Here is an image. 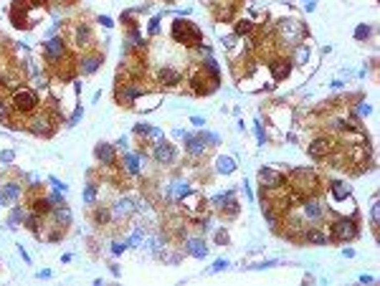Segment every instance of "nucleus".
<instances>
[{
	"label": "nucleus",
	"instance_id": "obj_29",
	"mask_svg": "<svg viewBox=\"0 0 380 286\" xmlns=\"http://www.w3.org/2000/svg\"><path fill=\"white\" fill-rule=\"evenodd\" d=\"M304 240H309V243H320V246H325V243H327V236H325L322 231H317V228H312V231H304Z\"/></svg>",
	"mask_w": 380,
	"mask_h": 286
},
{
	"label": "nucleus",
	"instance_id": "obj_18",
	"mask_svg": "<svg viewBox=\"0 0 380 286\" xmlns=\"http://www.w3.org/2000/svg\"><path fill=\"white\" fill-rule=\"evenodd\" d=\"M132 213H135V197H122V200L114 203V210H111V215H114L117 221H124Z\"/></svg>",
	"mask_w": 380,
	"mask_h": 286
},
{
	"label": "nucleus",
	"instance_id": "obj_14",
	"mask_svg": "<svg viewBox=\"0 0 380 286\" xmlns=\"http://www.w3.org/2000/svg\"><path fill=\"white\" fill-rule=\"evenodd\" d=\"M279 31H281L284 41H289V43H297L302 38V33H304L302 26L294 23V20H279Z\"/></svg>",
	"mask_w": 380,
	"mask_h": 286
},
{
	"label": "nucleus",
	"instance_id": "obj_43",
	"mask_svg": "<svg viewBox=\"0 0 380 286\" xmlns=\"http://www.w3.org/2000/svg\"><path fill=\"white\" fill-rule=\"evenodd\" d=\"M81 114H84V109H81V106H76V109H74V114H71V119H69V127H74V124L81 119Z\"/></svg>",
	"mask_w": 380,
	"mask_h": 286
},
{
	"label": "nucleus",
	"instance_id": "obj_27",
	"mask_svg": "<svg viewBox=\"0 0 380 286\" xmlns=\"http://www.w3.org/2000/svg\"><path fill=\"white\" fill-rule=\"evenodd\" d=\"M23 221H26V210L20 208V205H15L13 213H10V218H8V228H18Z\"/></svg>",
	"mask_w": 380,
	"mask_h": 286
},
{
	"label": "nucleus",
	"instance_id": "obj_50",
	"mask_svg": "<svg viewBox=\"0 0 380 286\" xmlns=\"http://www.w3.org/2000/svg\"><path fill=\"white\" fill-rule=\"evenodd\" d=\"M274 263H276V261H264V263H256V266H254V269H271V266H274Z\"/></svg>",
	"mask_w": 380,
	"mask_h": 286
},
{
	"label": "nucleus",
	"instance_id": "obj_2",
	"mask_svg": "<svg viewBox=\"0 0 380 286\" xmlns=\"http://www.w3.org/2000/svg\"><path fill=\"white\" fill-rule=\"evenodd\" d=\"M10 109L15 114H31L38 109V94L33 89H15L10 99Z\"/></svg>",
	"mask_w": 380,
	"mask_h": 286
},
{
	"label": "nucleus",
	"instance_id": "obj_28",
	"mask_svg": "<svg viewBox=\"0 0 380 286\" xmlns=\"http://www.w3.org/2000/svg\"><path fill=\"white\" fill-rule=\"evenodd\" d=\"M54 210V205L49 203V197H36L33 200V213H38V215H49Z\"/></svg>",
	"mask_w": 380,
	"mask_h": 286
},
{
	"label": "nucleus",
	"instance_id": "obj_36",
	"mask_svg": "<svg viewBox=\"0 0 380 286\" xmlns=\"http://www.w3.org/2000/svg\"><path fill=\"white\" fill-rule=\"evenodd\" d=\"M254 132H256V140H259V144H266V132H264L261 122H254Z\"/></svg>",
	"mask_w": 380,
	"mask_h": 286
},
{
	"label": "nucleus",
	"instance_id": "obj_32",
	"mask_svg": "<svg viewBox=\"0 0 380 286\" xmlns=\"http://www.w3.org/2000/svg\"><path fill=\"white\" fill-rule=\"evenodd\" d=\"M251 31H254L251 20H238V23H236V36H249Z\"/></svg>",
	"mask_w": 380,
	"mask_h": 286
},
{
	"label": "nucleus",
	"instance_id": "obj_40",
	"mask_svg": "<svg viewBox=\"0 0 380 286\" xmlns=\"http://www.w3.org/2000/svg\"><path fill=\"white\" fill-rule=\"evenodd\" d=\"M135 135L137 137H147L150 135V124H135Z\"/></svg>",
	"mask_w": 380,
	"mask_h": 286
},
{
	"label": "nucleus",
	"instance_id": "obj_10",
	"mask_svg": "<svg viewBox=\"0 0 380 286\" xmlns=\"http://www.w3.org/2000/svg\"><path fill=\"white\" fill-rule=\"evenodd\" d=\"M302 215L307 218V221H322L325 218V205L320 200H315V197H307V200L302 203Z\"/></svg>",
	"mask_w": 380,
	"mask_h": 286
},
{
	"label": "nucleus",
	"instance_id": "obj_8",
	"mask_svg": "<svg viewBox=\"0 0 380 286\" xmlns=\"http://www.w3.org/2000/svg\"><path fill=\"white\" fill-rule=\"evenodd\" d=\"M259 180H261V188H264V190H279V188H284V185H286L284 175H281V172H276V170H271V167H264V170H259Z\"/></svg>",
	"mask_w": 380,
	"mask_h": 286
},
{
	"label": "nucleus",
	"instance_id": "obj_17",
	"mask_svg": "<svg viewBox=\"0 0 380 286\" xmlns=\"http://www.w3.org/2000/svg\"><path fill=\"white\" fill-rule=\"evenodd\" d=\"M213 205H218L223 213H228V215H236V213H238V203H236L233 192H223V195H216V197H213Z\"/></svg>",
	"mask_w": 380,
	"mask_h": 286
},
{
	"label": "nucleus",
	"instance_id": "obj_5",
	"mask_svg": "<svg viewBox=\"0 0 380 286\" xmlns=\"http://www.w3.org/2000/svg\"><path fill=\"white\" fill-rule=\"evenodd\" d=\"M332 236L337 240H352L357 236V223L352 218H337V221L332 223Z\"/></svg>",
	"mask_w": 380,
	"mask_h": 286
},
{
	"label": "nucleus",
	"instance_id": "obj_42",
	"mask_svg": "<svg viewBox=\"0 0 380 286\" xmlns=\"http://www.w3.org/2000/svg\"><path fill=\"white\" fill-rule=\"evenodd\" d=\"M160 33V18H152L150 20V36H158Z\"/></svg>",
	"mask_w": 380,
	"mask_h": 286
},
{
	"label": "nucleus",
	"instance_id": "obj_44",
	"mask_svg": "<svg viewBox=\"0 0 380 286\" xmlns=\"http://www.w3.org/2000/svg\"><path fill=\"white\" fill-rule=\"evenodd\" d=\"M49 203H51V205H54V208H56V205H61V203H63V197H61V192H58V190H56V192H54V195H49Z\"/></svg>",
	"mask_w": 380,
	"mask_h": 286
},
{
	"label": "nucleus",
	"instance_id": "obj_19",
	"mask_svg": "<svg viewBox=\"0 0 380 286\" xmlns=\"http://www.w3.org/2000/svg\"><path fill=\"white\" fill-rule=\"evenodd\" d=\"M94 155H97V160L104 165V167H109V165H114V144H107V142H99L97 144V149H94Z\"/></svg>",
	"mask_w": 380,
	"mask_h": 286
},
{
	"label": "nucleus",
	"instance_id": "obj_24",
	"mask_svg": "<svg viewBox=\"0 0 380 286\" xmlns=\"http://www.w3.org/2000/svg\"><path fill=\"white\" fill-rule=\"evenodd\" d=\"M20 192H23V190H20L18 183H5L3 185V197H5L8 203H18L20 200Z\"/></svg>",
	"mask_w": 380,
	"mask_h": 286
},
{
	"label": "nucleus",
	"instance_id": "obj_41",
	"mask_svg": "<svg viewBox=\"0 0 380 286\" xmlns=\"http://www.w3.org/2000/svg\"><path fill=\"white\" fill-rule=\"evenodd\" d=\"M368 114H370V104L360 101V104H357V117H368Z\"/></svg>",
	"mask_w": 380,
	"mask_h": 286
},
{
	"label": "nucleus",
	"instance_id": "obj_25",
	"mask_svg": "<svg viewBox=\"0 0 380 286\" xmlns=\"http://www.w3.org/2000/svg\"><path fill=\"white\" fill-rule=\"evenodd\" d=\"M190 192H193V188H190L188 183H180V180H177V183L170 185V195L175 197V200H183V197H188Z\"/></svg>",
	"mask_w": 380,
	"mask_h": 286
},
{
	"label": "nucleus",
	"instance_id": "obj_9",
	"mask_svg": "<svg viewBox=\"0 0 380 286\" xmlns=\"http://www.w3.org/2000/svg\"><path fill=\"white\" fill-rule=\"evenodd\" d=\"M334 149V140L332 137H317L315 142L309 144V155L315 160H322V157H329Z\"/></svg>",
	"mask_w": 380,
	"mask_h": 286
},
{
	"label": "nucleus",
	"instance_id": "obj_20",
	"mask_svg": "<svg viewBox=\"0 0 380 286\" xmlns=\"http://www.w3.org/2000/svg\"><path fill=\"white\" fill-rule=\"evenodd\" d=\"M185 142H188V152H190L193 157L206 155V147H208V144H206V137H203V135H195V137H193V135H188V137H185Z\"/></svg>",
	"mask_w": 380,
	"mask_h": 286
},
{
	"label": "nucleus",
	"instance_id": "obj_51",
	"mask_svg": "<svg viewBox=\"0 0 380 286\" xmlns=\"http://www.w3.org/2000/svg\"><path fill=\"white\" fill-rule=\"evenodd\" d=\"M190 122H193L195 127H203V124H206V119H203V117H193Z\"/></svg>",
	"mask_w": 380,
	"mask_h": 286
},
{
	"label": "nucleus",
	"instance_id": "obj_4",
	"mask_svg": "<svg viewBox=\"0 0 380 286\" xmlns=\"http://www.w3.org/2000/svg\"><path fill=\"white\" fill-rule=\"evenodd\" d=\"M142 94H145V86L140 81H124V84L119 81L117 84V101L122 106H132Z\"/></svg>",
	"mask_w": 380,
	"mask_h": 286
},
{
	"label": "nucleus",
	"instance_id": "obj_47",
	"mask_svg": "<svg viewBox=\"0 0 380 286\" xmlns=\"http://www.w3.org/2000/svg\"><path fill=\"white\" fill-rule=\"evenodd\" d=\"M13 157H15V155H13L10 149H3V152H0V162H13Z\"/></svg>",
	"mask_w": 380,
	"mask_h": 286
},
{
	"label": "nucleus",
	"instance_id": "obj_11",
	"mask_svg": "<svg viewBox=\"0 0 380 286\" xmlns=\"http://www.w3.org/2000/svg\"><path fill=\"white\" fill-rule=\"evenodd\" d=\"M71 36H74V46L76 48H89L92 46V28H89L86 23H74Z\"/></svg>",
	"mask_w": 380,
	"mask_h": 286
},
{
	"label": "nucleus",
	"instance_id": "obj_48",
	"mask_svg": "<svg viewBox=\"0 0 380 286\" xmlns=\"http://www.w3.org/2000/svg\"><path fill=\"white\" fill-rule=\"evenodd\" d=\"M302 5H304V10H307V13H312V10L317 8V0H302Z\"/></svg>",
	"mask_w": 380,
	"mask_h": 286
},
{
	"label": "nucleus",
	"instance_id": "obj_34",
	"mask_svg": "<svg viewBox=\"0 0 380 286\" xmlns=\"http://www.w3.org/2000/svg\"><path fill=\"white\" fill-rule=\"evenodd\" d=\"M109 215H111V213H109L107 208H97V210H94V223H99V226H104V223L109 221Z\"/></svg>",
	"mask_w": 380,
	"mask_h": 286
},
{
	"label": "nucleus",
	"instance_id": "obj_31",
	"mask_svg": "<svg viewBox=\"0 0 380 286\" xmlns=\"http://www.w3.org/2000/svg\"><path fill=\"white\" fill-rule=\"evenodd\" d=\"M307 58H309V51H307V46H297L292 63H297V66H304V63H307Z\"/></svg>",
	"mask_w": 380,
	"mask_h": 286
},
{
	"label": "nucleus",
	"instance_id": "obj_3",
	"mask_svg": "<svg viewBox=\"0 0 380 286\" xmlns=\"http://www.w3.org/2000/svg\"><path fill=\"white\" fill-rule=\"evenodd\" d=\"M317 185H320V180H317V175L312 172L309 167H297V170L292 172V188H294L297 192L312 195V192L317 190Z\"/></svg>",
	"mask_w": 380,
	"mask_h": 286
},
{
	"label": "nucleus",
	"instance_id": "obj_23",
	"mask_svg": "<svg viewBox=\"0 0 380 286\" xmlns=\"http://www.w3.org/2000/svg\"><path fill=\"white\" fill-rule=\"evenodd\" d=\"M185 251H188L190 256H195V258H206V256H208V248H206V243H203L200 238L185 240Z\"/></svg>",
	"mask_w": 380,
	"mask_h": 286
},
{
	"label": "nucleus",
	"instance_id": "obj_7",
	"mask_svg": "<svg viewBox=\"0 0 380 286\" xmlns=\"http://www.w3.org/2000/svg\"><path fill=\"white\" fill-rule=\"evenodd\" d=\"M152 157H155V162H158V165H172L175 157H177V152L165 140H158V142H155V147H152Z\"/></svg>",
	"mask_w": 380,
	"mask_h": 286
},
{
	"label": "nucleus",
	"instance_id": "obj_38",
	"mask_svg": "<svg viewBox=\"0 0 380 286\" xmlns=\"http://www.w3.org/2000/svg\"><path fill=\"white\" fill-rule=\"evenodd\" d=\"M226 266H228V261H226V258H218L213 266H211V274H218V271H223Z\"/></svg>",
	"mask_w": 380,
	"mask_h": 286
},
{
	"label": "nucleus",
	"instance_id": "obj_56",
	"mask_svg": "<svg viewBox=\"0 0 380 286\" xmlns=\"http://www.w3.org/2000/svg\"><path fill=\"white\" fill-rule=\"evenodd\" d=\"M61 3H63V5H71V3H74V0H61Z\"/></svg>",
	"mask_w": 380,
	"mask_h": 286
},
{
	"label": "nucleus",
	"instance_id": "obj_46",
	"mask_svg": "<svg viewBox=\"0 0 380 286\" xmlns=\"http://www.w3.org/2000/svg\"><path fill=\"white\" fill-rule=\"evenodd\" d=\"M147 137H152L155 142L163 140V129H158V127H150V135H147Z\"/></svg>",
	"mask_w": 380,
	"mask_h": 286
},
{
	"label": "nucleus",
	"instance_id": "obj_37",
	"mask_svg": "<svg viewBox=\"0 0 380 286\" xmlns=\"http://www.w3.org/2000/svg\"><path fill=\"white\" fill-rule=\"evenodd\" d=\"M127 251V243L124 240H114V243H111V253L114 256H119V253H124Z\"/></svg>",
	"mask_w": 380,
	"mask_h": 286
},
{
	"label": "nucleus",
	"instance_id": "obj_16",
	"mask_svg": "<svg viewBox=\"0 0 380 286\" xmlns=\"http://www.w3.org/2000/svg\"><path fill=\"white\" fill-rule=\"evenodd\" d=\"M142 162H145V155H140V152H127L124 160H122L127 175H140L142 172Z\"/></svg>",
	"mask_w": 380,
	"mask_h": 286
},
{
	"label": "nucleus",
	"instance_id": "obj_22",
	"mask_svg": "<svg viewBox=\"0 0 380 286\" xmlns=\"http://www.w3.org/2000/svg\"><path fill=\"white\" fill-rule=\"evenodd\" d=\"M51 215H54V223H56L58 228H63V226H71V210H69V205H66V203L56 205V208L51 210Z\"/></svg>",
	"mask_w": 380,
	"mask_h": 286
},
{
	"label": "nucleus",
	"instance_id": "obj_13",
	"mask_svg": "<svg viewBox=\"0 0 380 286\" xmlns=\"http://www.w3.org/2000/svg\"><path fill=\"white\" fill-rule=\"evenodd\" d=\"M158 79H160L163 86H167V89H175L177 84H183V74L177 71V69H172V66H163L160 74H158Z\"/></svg>",
	"mask_w": 380,
	"mask_h": 286
},
{
	"label": "nucleus",
	"instance_id": "obj_54",
	"mask_svg": "<svg viewBox=\"0 0 380 286\" xmlns=\"http://www.w3.org/2000/svg\"><path fill=\"white\" fill-rule=\"evenodd\" d=\"M373 281H375V279H373V276H365V274H363V276H360V284H373Z\"/></svg>",
	"mask_w": 380,
	"mask_h": 286
},
{
	"label": "nucleus",
	"instance_id": "obj_21",
	"mask_svg": "<svg viewBox=\"0 0 380 286\" xmlns=\"http://www.w3.org/2000/svg\"><path fill=\"white\" fill-rule=\"evenodd\" d=\"M54 119L51 117H46V114H41V117H36L33 122H31V132H36V135H43V137H46V135H51V132H54Z\"/></svg>",
	"mask_w": 380,
	"mask_h": 286
},
{
	"label": "nucleus",
	"instance_id": "obj_35",
	"mask_svg": "<svg viewBox=\"0 0 380 286\" xmlns=\"http://www.w3.org/2000/svg\"><path fill=\"white\" fill-rule=\"evenodd\" d=\"M368 36H370V26H368V23H360V26L355 28V38H357V41H365Z\"/></svg>",
	"mask_w": 380,
	"mask_h": 286
},
{
	"label": "nucleus",
	"instance_id": "obj_49",
	"mask_svg": "<svg viewBox=\"0 0 380 286\" xmlns=\"http://www.w3.org/2000/svg\"><path fill=\"white\" fill-rule=\"evenodd\" d=\"M51 185H54V188H56V190H58V192H61V195H63V192H66V185H63V183H61V180H56V178H51Z\"/></svg>",
	"mask_w": 380,
	"mask_h": 286
},
{
	"label": "nucleus",
	"instance_id": "obj_15",
	"mask_svg": "<svg viewBox=\"0 0 380 286\" xmlns=\"http://www.w3.org/2000/svg\"><path fill=\"white\" fill-rule=\"evenodd\" d=\"M292 61H289V58H271V63H269V69H271V74H274V79L276 81H281V79H286L289 74H292Z\"/></svg>",
	"mask_w": 380,
	"mask_h": 286
},
{
	"label": "nucleus",
	"instance_id": "obj_1",
	"mask_svg": "<svg viewBox=\"0 0 380 286\" xmlns=\"http://www.w3.org/2000/svg\"><path fill=\"white\" fill-rule=\"evenodd\" d=\"M172 38L177 43H183V46H198V43H203L200 28L195 23H190V20H183V18H177L172 23Z\"/></svg>",
	"mask_w": 380,
	"mask_h": 286
},
{
	"label": "nucleus",
	"instance_id": "obj_33",
	"mask_svg": "<svg viewBox=\"0 0 380 286\" xmlns=\"http://www.w3.org/2000/svg\"><path fill=\"white\" fill-rule=\"evenodd\" d=\"M94 200H97V185H94V183H89L86 190H84V203L94 205Z\"/></svg>",
	"mask_w": 380,
	"mask_h": 286
},
{
	"label": "nucleus",
	"instance_id": "obj_30",
	"mask_svg": "<svg viewBox=\"0 0 380 286\" xmlns=\"http://www.w3.org/2000/svg\"><path fill=\"white\" fill-rule=\"evenodd\" d=\"M329 188H332L334 200H345V197L350 195V185H345V183H340V180H337V183H332Z\"/></svg>",
	"mask_w": 380,
	"mask_h": 286
},
{
	"label": "nucleus",
	"instance_id": "obj_26",
	"mask_svg": "<svg viewBox=\"0 0 380 286\" xmlns=\"http://www.w3.org/2000/svg\"><path fill=\"white\" fill-rule=\"evenodd\" d=\"M216 170H218L220 175H231V172L236 170V160H233V157H218V160H216Z\"/></svg>",
	"mask_w": 380,
	"mask_h": 286
},
{
	"label": "nucleus",
	"instance_id": "obj_57",
	"mask_svg": "<svg viewBox=\"0 0 380 286\" xmlns=\"http://www.w3.org/2000/svg\"><path fill=\"white\" fill-rule=\"evenodd\" d=\"M5 203V197H3V192H0V205H3Z\"/></svg>",
	"mask_w": 380,
	"mask_h": 286
},
{
	"label": "nucleus",
	"instance_id": "obj_55",
	"mask_svg": "<svg viewBox=\"0 0 380 286\" xmlns=\"http://www.w3.org/2000/svg\"><path fill=\"white\" fill-rule=\"evenodd\" d=\"M36 276H38V279H49V276H51V271H49V269H46V271H38Z\"/></svg>",
	"mask_w": 380,
	"mask_h": 286
},
{
	"label": "nucleus",
	"instance_id": "obj_12",
	"mask_svg": "<svg viewBox=\"0 0 380 286\" xmlns=\"http://www.w3.org/2000/svg\"><path fill=\"white\" fill-rule=\"evenodd\" d=\"M102 66V53H89V56H81V61L76 63V69L84 74V76H92L99 71Z\"/></svg>",
	"mask_w": 380,
	"mask_h": 286
},
{
	"label": "nucleus",
	"instance_id": "obj_39",
	"mask_svg": "<svg viewBox=\"0 0 380 286\" xmlns=\"http://www.w3.org/2000/svg\"><path fill=\"white\" fill-rule=\"evenodd\" d=\"M26 223H28V228H31V231H38V226H41V215H38V213H33Z\"/></svg>",
	"mask_w": 380,
	"mask_h": 286
},
{
	"label": "nucleus",
	"instance_id": "obj_53",
	"mask_svg": "<svg viewBox=\"0 0 380 286\" xmlns=\"http://www.w3.org/2000/svg\"><path fill=\"white\" fill-rule=\"evenodd\" d=\"M233 41H236V36H226V38H223V43H226V46H233Z\"/></svg>",
	"mask_w": 380,
	"mask_h": 286
},
{
	"label": "nucleus",
	"instance_id": "obj_52",
	"mask_svg": "<svg viewBox=\"0 0 380 286\" xmlns=\"http://www.w3.org/2000/svg\"><path fill=\"white\" fill-rule=\"evenodd\" d=\"M373 226H378V203L373 205Z\"/></svg>",
	"mask_w": 380,
	"mask_h": 286
},
{
	"label": "nucleus",
	"instance_id": "obj_45",
	"mask_svg": "<svg viewBox=\"0 0 380 286\" xmlns=\"http://www.w3.org/2000/svg\"><path fill=\"white\" fill-rule=\"evenodd\" d=\"M97 23H102L104 28H114V20H111L109 15H99V20H97Z\"/></svg>",
	"mask_w": 380,
	"mask_h": 286
},
{
	"label": "nucleus",
	"instance_id": "obj_6",
	"mask_svg": "<svg viewBox=\"0 0 380 286\" xmlns=\"http://www.w3.org/2000/svg\"><path fill=\"white\" fill-rule=\"evenodd\" d=\"M63 56H66L63 38H49L46 43H43V58H46L49 63H58Z\"/></svg>",
	"mask_w": 380,
	"mask_h": 286
}]
</instances>
